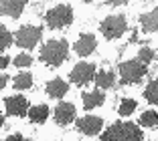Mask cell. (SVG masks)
Segmentation results:
<instances>
[{"instance_id":"cell-1","label":"cell","mask_w":158,"mask_h":141,"mask_svg":"<svg viewBox=\"0 0 158 141\" xmlns=\"http://www.w3.org/2000/svg\"><path fill=\"white\" fill-rule=\"evenodd\" d=\"M102 141H142V131L130 121H118L103 131Z\"/></svg>"},{"instance_id":"cell-2","label":"cell","mask_w":158,"mask_h":141,"mask_svg":"<svg viewBox=\"0 0 158 141\" xmlns=\"http://www.w3.org/2000/svg\"><path fill=\"white\" fill-rule=\"evenodd\" d=\"M67 50H69V45L67 41L59 38V41H49L43 45L41 49V61L51 67H59L63 61L67 59Z\"/></svg>"},{"instance_id":"cell-3","label":"cell","mask_w":158,"mask_h":141,"mask_svg":"<svg viewBox=\"0 0 158 141\" xmlns=\"http://www.w3.org/2000/svg\"><path fill=\"white\" fill-rule=\"evenodd\" d=\"M148 71V65L140 63L138 59L134 61H126L120 65V77H122V85H134V83L142 81V77Z\"/></svg>"},{"instance_id":"cell-4","label":"cell","mask_w":158,"mask_h":141,"mask_svg":"<svg viewBox=\"0 0 158 141\" xmlns=\"http://www.w3.org/2000/svg\"><path fill=\"white\" fill-rule=\"evenodd\" d=\"M45 22L49 24V28H65L73 22V10L67 4H59L47 12Z\"/></svg>"},{"instance_id":"cell-5","label":"cell","mask_w":158,"mask_h":141,"mask_svg":"<svg viewBox=\"0 0 158 141\" xmlns=\"http://www.w3.org/2000/svg\"><path fill=\"white\" fill-rule=\"evenodd\" d=\"M126 28H128V22H126L124 14H112L102 22V34L107 41H114V38H120L124 34Z\"/></svg>"},{"instance_id":"cell-6","label":"cell","mask_w":158,"mask_h":141,"mask_svg":"<svg viewBox=\"0 0 158 141\" xmlns=\"http://www.w3.org/2000/svg\"><path fill=\"white\" fill-rule=\"evenodd\" d=\"M41 41V28L39 26H23L16 32V45L23 49H33L37 42Z\"/></svg>"},{"instance_id":"cell-7","label":"cell","mask_w":158,"mask_h":141,"mask_svg":"<svg viewBox=\"0 0 158 141\" xmlns=\"http://www.w3.org/2000/svg\"><path fill=\"white\" fill-rule=\"evenodd\" d=\"M93 77H95V67L91 63H77L71 71V81L77 87L87 85L89 81H93Z\"/></svg>"},{"instance_id":"cell-8","label":"cell","mask_w":158,"mask_h":141,"mask_svg":"<svg viewBox=\"0 0 158 141\" xmlns=\"http://www.w3.org/2000/svg\"><path fill=\"white\" fill-rule=\"evenodd\" d=\"M102 125L103 121L95 115H85L77 121V131H81L83 135H98L102 131Z\"/></svg>"},{"instance_id":"cell-9","label":"cell","mask_w":158,"mask_h":141,"mask_svg":"<svg viewBox=\"0 0 158 141\" xmlns=\"http://www.w3.org/2000/svg\"><path fill=\"white\" fill-rule=\"evenodd\" d=\"M4 103H6V113L12 115V117H23V115L28 111V101H27V97H20V95H16V97H6Z\"/></svg>"},{"instance_id":"cell-10","label":"cell","mask_w":158,"mask_h":141,"mask_svg":"<svg viewBox=\"0 0 158 141\" xmlns=\"http://www.w3.org/2000/svg\"><path fill=\"white\" fill-rule=\"evenodd\" d=\"M95 37L93 34H89V32H85V34H81L79 37V41L75 42V46H73V50L77 53L79 57H87V55H91L93 50H95Z\"/></svg>"},{"instance_id":"cell-11","label":"cell","mask_w":158,"mask_h":141,"mask_svg":"<svg viewBox=\"0 0 158 141\" xmlns=\"http://www.w3.org/2000/svg\"><path fill=\"white\" fill-rule=\"evenodd\" d=\"M75 119V107L71 103H59L55 107V121L57 125H69Z\"/></svg>"},{"instance_id":"cell-12","label":"cell","mask_w":158,"mask_h":141,"mask_svg":"<svg viewBox=\"0 0 158 141\" xmlns=\"http://www.w3.org/2000/svg\"><path fill=\"white\" fill-rule=\"evenodd\" d=\"M23 10H24V2L23 0H2V2H0V14L10 16V18L20 16Z\"/></svg>"},{"instance_id":"cell-13","label":"cell","mask_w":158,"mask_h":141,"mask_svg":"<svg viewBox=\"0 0 158 141\" xmlns=\"http://www.w3.org/2000/svg\"><path fill=\"white\" fill-rule=\"evenodd\" d=\"M69 91V87L63 79H53L49 85H47V95L53 97V99H61V97H65V93Z\"/></svg>"},{"instance_id":"cell-14","label":"cell","mask_w":158,"mask_h":141,"mask_svg":"<svg viewBox=\"0 0 158 141\" xmlns=\"http://www.w3.org/2000/svg\"><path fill=\"white\" fill-rule=\"evenodd\" d=\"M103 99H106V95H103L102 89H95L91 93H83V107L85 109H95V107L103 105Z\"/></svg>"},{"instance_id":"cell-15","label":"cell","mask_w":158,"mask_h":141,"mask_svg":"<svg viewBox=\"0 0 158 141\" xmlns=\"http://www.w3.org/2000/svg\"><path fill=\"white\" fill-rule=\"evenodd\" d=\"M140 22H142V28L148 32H158V10H150V12L142 14L140 16Z\"/></svg>"},{"instance_id":"cell-16","label":"cell","mask_w":158,"mask_h":141,"mask_svg":"<svg viewBox=\"0 0 158 141\" xmlns=\"http://www.w3.org/2000/svg\"><path fill=\"white\" fill-rule=\"evenodd\" d=\"M49 117V107L47 105H35L28 109V119L33 123H45Z\"/></svg>"},{"instance_id":"cell-17","label":"cell","mask_w":158,"mask_h":141,"mask_svg":"<svg viewBox=\"0 0 158 141\" xmlns=\"http://www.w3.org/2000/svg\"><path fill=\"white\" fill-rule=\"evenodd\" d=\"M93 79H95V85H98L99 89H107V87H112L114 83H116L114 71H99ZM98 87H95V89H98Z\"/></svg>"},{"instance_id":"cell-18","label":"cell","mask_w":158,"mask_h":141,"mask_svg":"<svg viewBox=\"0 0 158 141\" xmlns=\"http://www.w3.org/2000/svg\"><path fill=\"white\" fill-rule=\"evenodd\" d=\"M14 89H20V91H24V89H31V85H33V75L31 73H20L14 77Z\"/></svg>"},{"instance_id":"cell-19","label":"cell","mask_w":158,"mask_h":141,"mask_svg":"<svg viewBox=\"0 0 158 141\" xmlns=\"http://www.w3.org/2000/svg\"><path fill=\"white\" fill-rule=\"evenodd\" d=\"M140 125H144V127H156L158 125V113L156 111H144L142 117H140Z\"/></svg>"},{"instance_id":"cell-20","label":"cell","mask_w":158,"mask_h":141,"mask_svg":"<svg viewBox=\"0 0 158 141\" xmlns=\"http://www.w3.org/2000/svg\"><path fill=\"white\" fill-rule=\"evenodd\" d=\"M144 97H146V101H150L152 105H158V79H156V81H152L148 87H146Z\"/></svg>"},{"instance_id":"cell-21","label":"cell","mask_w":158,"mask_h":141,"mask_svg":"<svg viewBox=\"0 0 158 141\" xmlns=\"http://www.w3.org/2000/svg\"><path fill=\"white\" fill-rule=\"evenodd\" d=\"M10 45H12V34L8 32V28H6V26L0 24V50L8 49Z\"/></svg>"},{"instance_id":"cell-22","label":"cell","mask_w":158,"mask_h":141,"mask_svg":"<svg viewBox=\"0 0 158 141\" xmlns=\"http://www.w3.org/2000/svg\"><path fill=\"white\" fill-rule=\"evenodd\" d=\"M136 105H138V103H136L134 99H124L122 105H120V115H124V117H126V115H132L136 111Z\"/></svg>"},{"instance_id":"cell-23","label":"cell","mask_w":158,"mask_h":141,"mask_svg":"<svg viewBox=\"0 0 158 141\" xmlns=\"http://www.w3.org/2000/svg\"><path fill=\"white\" fill-rule=\"evenodd\" d=\"M152 59H154V50L150 49V46H142V49L138 50V61H140V63L148 65Z\"/></svg>"},{"instance_id":"cell-24","label":"cell","mask_w":158,"mask_h":141,"mask_svg":"<svg viewBox=\"0 0 158 141\" xmlns=\"http://www.w3.org/2000/svg\"><path fill=\"white\" fill-rule=\"evenodd\" d=\"M33 65V57L31 55H19L14 59V67H31Z\"/></svg>"},{"instance_id":"cell-25","label":"cell","mask_w":158,"mask_h":141,"mask_svg":"<svg viewBox=\"0 0 158 141\" xmlns=\"http://www.w3.org/2000/svg\"><path fill=\"white\" fill-rule=\"evenodd\" d=\"M4 141H28L27 137H23V135H19V133H16V135H10V137H6Z\"/></svg>"},{"instance_id":"cell-26","label":"cell","mask_w":158,"mask_h":141,"mask_svg":"<svg viewBox=\"0 0 158 141\" xmlns=\"http://www.w3.org/2000/svg\"><path fill=\"white\" fill-rule=\"evenodd\" d=\"M6 83H8V77H6V75H0V89H4Z\"/></svg>"},{"instance_id":"cell-27","label":"cell","mask_w":158,"mask_h":141,"mask_svg":"<svg viewBox=\"0 0 158 141\" xmlns=\"http://www.w3.org/2000/svg\"><path fill=\"white\" fill-rule=\"evenodd\" d=\"M8 65V57H0V69H4Z\"/></svg>"},{"instance_id":"cell-28","label":"cell","mask_w":158,"mask_h":141,"mask_svg":"<svg viewBox=\"0 0 158 141\" xmlns=\"http://www.w3.org/2000/svg\"><path fill=\"white\" fill-rule=\"evenodd\" d=\"M2 123H4V117H2V113H0V127H2Z\"/></svg>"}]
</instances>
